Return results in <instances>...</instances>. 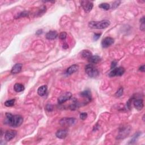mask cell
<instances>
[{"instance_id":"1","label":"cell","mask_w":145,"mask_h":145,"mask_svg":"<svg viewBox=\"0 0 145 145\" xmlns=\"http://www.w3.org/2000/svg\"><path fill=\"white\" fill-rule=\"evenodd\" d=\"M23 118L20 115H13L10 113L5 115L4 123L13 128H17L22 124Z\"/></svg>"},{"instance_id":"2","label":"cell","mask_w":145,"mask_h":145,"mask_svg":"<svg viewBox=\"0 0 145 145\" xmlns=\"http://www.w3.org/2000/svg\"><path fill=\"white\" fill-rule=\"evenodd\" d=\"M110 22L108 20L101 21H91L88 23V27L94 29H104L110 25Z\"/></svg>"},{"instance_id":"3","label":"cell","mask_w":145,"mask_h":145,"mask_svg":"<svg viewBox=\"0 0 145 145\" xmlns=\"http://www.w3.org/2000/svg\"><path fill=\"white\" fill-rule=\"evenodd\" d=\"M85 72L90 77L96 78L99 74V72L97 69L92 64H88L85 66Z\"/></svg>"},{"instance_id":"4","label":"cell","mask_w":145,"mask_h":145,"mask_svg":"<svg viewBox=\"0 0 145 145\" xmlns=\"http://www.w3.org/2000/svg\"><path fill=\"white\" fill-rule=\"evenodd\" d=\"M125 72V69L123 67H118L115 68L109 73V77H118V76H121L124 74Z\"/></svg>"},{"instance_id":"5","label":"cell","mask_w":145,"mask_h":145,"mask_svg":"<svg viewBox=\"0 0 145 145\" xmlns=\"http://www.w3.org/2000/svg\"><path fill=\"white\" fill-rule=\"evenodd\" d=\"M75 122V118L73 117H65L60 121V124L64 126H70Z\"/></svg>"},{"instance_id":"6","label":"cell","mask_w":145,"mask_h":145,"mask_svg":"<svg viewBox=\"0 0 145 145\" xmlns=\"http://www.w3.org/2000/svg\"><path fill=\"white\" fill-rule=\"evenodd\" d=\"M81 4L84 11L86 13L90 12L94 6L93 2L89 1H81Z\"/></svg>"},{"instance_id":"7","label":"cell","mask_w":145,"mask_h":145,"mask_svg":"<svg viewBox=\"0 0 145 145\" xmlns=\"http://www.w3.org/2000/svg\"><path fill=\"white\" fill-rule=\"evenodd\" d=\"M72 97V94L69 92H67L64 94H62L61 95L59 96L58 98V103L60 104H62L66 102H67L69 100H70Z\"/></svg>"},{"instance_id":"8","label":"cell","mask_w":145,"mask_h":145,"mask_svg":"<svg viewBox=\"0 0 145 145\" xmlns=\"http://www.w3.org/2000/svg\"><path fill=\"white\" fill-rule=\"evenodd\" d=\"M114 39L110 38V37H107V38L103 39L102 41V46L103 48H107L108 47H110V46L114 43Z\"/></svg>"},{"instance_id":"9","label":"cell","mask_w":145,"mask_h":145,"mask_svg":"<svg viewBox=\"0 0 145 145\" xmlns=\"http://www.w3.org/2000/svg\"><path fill=\"white\" fill-rule=\"evenodd\" d=\"M17 131L14 130H8L5 133V139L7 141H10L16 136Z\"/></svg>"},{"instance_id":"10","label":"cell","mask_w":145,"mask_h":145,"mask_svg":"<svg viewBox=\"0 0 145 145\" xmlns=\"http://www.w3.org/2000/svg\"><path fill=\"white\" fill-rule=\"evenodd\" d=\"M68 134V131L66 129H62L57 130L56 133V136L58 138L60 139H64L67 137Z\"/></svg>"},{"instance_id":"11","label":"cell","mask_w":145,"mask_h":145,"mask_svg":"<svg viewBox=\"0 0 145 145\" xmlns=\"http://www.w3.org/2000/svg\"><path fill=\"white\" fill-rule=\"evenodd\" d=\"M134 106L138 110H141L143 108V101L142 99H136L133 102Z\"/></svg>"},{"instance_id":"12","label":"cell","mask_w":145,"mask_h":145,"mask_svg":"<svg viewBox=\"0 0 145 145\" xmlns=\"http://www.w3.org/2000/svg\"><path fill=\"white\" fill-rule=\"evenodd\" d=\"M79 69V66L78 65H73L72 66H70V67H69L68 68V69L66 72V73L68 75H70L73 74V73H74L75 72H77Z\"/></svg>"},{"instance_id":"13","label":"cell","mask_w":145,"mask_h":145,"mask_svg":"<svg viewBox=\"0 0 145 145\" xmlns=\"http://www.w3.org/2000/svg\"><path fill=\"white\" fill-rule=\"evenodd\" d=\"M23 67V65L22 64L20 63H17V64H15L12 69L11 73L12 74H18L21 72L22 69Z\"/></svg>"},{"instance_id":"14","label":"cell","mask_w":145,"mask_h":145,"mask_svg":"<svg viewBox=\"0 0 145 145\" xmlns=\"http://www.w3.org/2000/svg\"><path fill=\"white\" fill-rule=\"evenodd\" d=\"M58 36V34L56 31H50L46 34V37L48 40H54Z\"/></svg>"},{"instance_id":"15","label":"cell","mask_w":145,"mask_h":145,"mask_svg":"<svg viewBox=\"0 0 145 145\" xmlns=\"http://www.w3.org/2000/svg\"><path fill=\"white\" fill-rule=\"evenodd\" d=\"M88 61L91 64H98L101 61V58L99 56H92L88 59Z\"/></svg>"},{"instance_id":"16","label":"cell","mask_w":145,"mask_h":145,"mask_svg":"<svg viewBox=\"0 0 145 145\" xmlns=\"http://www.w3.org/2000/svg\"><path fill=\"white\" fill-rule=\"evenodd\" d=\"M80 95L82 97H84V98H86L87 99L88 102L90 101L92 99L91 93L90 91L88 90H86L82 91V93H81Z\"/></svg>"},{"instance_id":"17","label":"cell","mask_w":145,"mask_h":145,"mask_svg":"<svg viewBox=\"0 0 145 145\" xmlns=\"http://www.w3.org/2000/svg\"><path fill=\"white\" fill-rule=\"evenodd\" d=\"M47 91V86L46 85H44L40 87L38 89V94L40 96H43L46 94Z\"/></svg>"},{"instance_id":"18","label":"cell","mask_w":145,"mask_h":145,"mask_svg":"<svg viewBox=\"0 0 145 145\" xmlns=\"http://www.w3.org/2000/svg\"><path fill=\"white\" fill-rule=\"evenodd\" d=\"M81 56L83 58H84V59H88L90 57H91L92 56H93V54H92V52L91 51H90L89 50L85 49L82 51Z\"/></svg>"},{"instance_id":"19","label":"cell","mask_w":145,"mask_h":145,"mask_svg":"<svg viewBox=\"0 0 145 145\" xmlns=\"http://www.w3.org/2000/svg\"><path fill=\"white\" fill-rule=\"evenodd\" d=\"M14 90L15 92H17V93H20V92L24 91L25 87L22 84L16 83L15 84V85L14 86Z\"/></svg>"},{"instance_id":"20","label":"cell","mask_w":145,"mask_h":145,"mask_svg":"<svg viewBox=\"0 0 145 145\" xmlns=\"http://www.w3.org/2000/svg\"><path fill=\"white\" fill-rule=\"evenodd\" d=\"M15 102V99H13L11 100H9V101H7L5 102V105L6 107H12L14 105Z\"/></svg>"},{"instance_id":"21","label":"cell","mask_w":145,"mask_h":145,"mask_svg":"<svg viewBox=\"0 0 145 145\" xmlns=\"http://www.w3.org/2000/svg\"><path fill=\"white\" fill-rule=\"evenodd\" d=\"M99 7L104 10H108L110 8V5L107 3H102L99 5Z\"/></svg>"},{"instance_id":"22","label":"cell","mask_w":145,"mask_h":145,"mask_svg":"<svg viewBox=\"0 0 145 145\" xmlns=\"http://www.w3.org/2000/svg\"><path fill=\"white\" fill-rule=\"evenodd\" d=\"M129 133V130H128V128H125L120 131V134L118 137H121V138H124L123 136H124V134L126 133V134H128Z\"/></svg>"},{"instance_id":"23","label":"cell","mask_w":145,"mask_h":145,"mask_svg":"<svg viewBox=\"0 0 145 145\" xmlns=\"http://www.w3.org/2000/svg\"><path fill=\"white\" fill-rule=\"evenodd\" d=\"M139 135H140V133H137L136 134H135V135H134L133 137V138L131 139L130 142L129 143H133L134 142H136V141L137 139V138H138Z\"/></svg>"},{"instance_id":"24","label":"cell","mask_w":145,"mask_h":145,"mask_svg":"<svg viewBox=\"0 0 145 145\" xmlns=\"http://www.w3.org/2000/svg\"><path fill=\"white\" fill-rule=\"evenodd\" d=\"M66 37H67V34L65 32H62L61 33H60V34L59 35V38L62 40H65Z\"/></svg>"},{"instance_id":"25","label":"cell","mask_w":145,"mask_h":145,"mask_svg":"<svg viewBox=\"0 0 145 145\" xmlns=\"http://www.w3.org/2000/svg\"><path fill=\"white\" fill-rule=\"evenodd\" d=\"M123 94V88L121 87L118 90V91L116 92V93L115 94V95L117 97H120L122 96Z\"/></svg>"},{"instance_id":"26","label":"cell","mask_w":145,"mask_h":145,"mask_svg":"<svg viewBox=\"0 0 145 145\" xmlns=\"http://www.w3.org/2000/svg\"><path fill=\"white\" fill-rule=\"evenodd\" d=\"M87 117V113L86 112H82L80 114V118L81 120H85Z\"/></svg>"},{"instance_id":"27","label":"cell","mask_w":145,"mask_h":145,"mask_svg":"<svg viewBox=\"0 0 145 145\" xmlns=\"http://www.w3.org/2000/svg\"><path fill=\"white\" fill-rule=\"evenodd\" d=\"M120 1H115V2H113V4L112 6V9H116L117 7L119 6V5L120 4Z\"/></svg>"},{"instance_id":"28","label":"cell","mask_w":145,"mask_h":145,"mask_svg":"<svg viewBox=\"0 0 145 145\" xmlns=\"http://www.w3.org/2000/svg\"><path fill=\"white\" fill-rule=\"evenodd\" d=\"M28 12H24L20 13L19 14V15H18V18H20V17H27L28 15Z\"/></svg>"},{"instance_id":"29","label":"cell","mask_w":145,"mask_h":145,"mask_svg":"<svg viewBox=\"0 0 145 145\" xmlns=\"http://www.w3.org/2000/svg\"><path fill=\"white\" fill-rule=\"evenodd\" d=\"M101 34H95L94 37H93V39L95 41H96L98 40V39L100 38V37H101Z\"/></svg>"},{"instance_id":"30","label":"cell","mask_w":145,"mask_h":145,"mask_svg":"<svg viewBox=\"0 0 145 145\" xmlns=\"http://www.w3.org/2000/svg\"><path fill=\"white\" fill-rule=\"evenodd\" d=\"M117 65V62L116 61H113L111 64V66H110V68H111V69H113L115 68L116 66Z\"/></svg>"},{"instance_id":"31","label":"cell","mask_w":145,"mask_h":145,"mask_svg":"<svg viewBox=\"0 0 145 145\" xmlns=\"http://www.w3.org/2000/svg\"><path fill=\"white\" fill-rule=\"evenodd\" d=\"M43 34V30H39L36 31V34L37 35H40L41 34Z\"/></svg>"},{"instance_id":"32","label":"cell","mask_w":145,"mask_h":145,"mask_svg":"<svg viewBox=\"0 0 145 145\" xmlns=\"http://www.w3.org/2000/svg\"><path fill=\"white\" fill-rule=\"evenodd\" d=\"M139 71H141V72H144V65H143L142 66H141L139 68Z\"/></svg>"},{"instance_id":"33","label":"cell","mask_w":145,"mask_h":145,"mask_svg":"<svg viewBox=\"0 0 145 145\" xmlns=\"http://www.w3.org/2000/svg\"><path fill=\"white\" fill-rule=\"evenodd\" d=\"M68 48H69V46L66 43H65L64 44H63V48L65 49H66Z\"/></svg>"},{"instance_id":"34","label":"cell","mask_w":145,"mask_h":145,"mask_svg":"<svg viewBox=\"0 0 145 145\" xmlns=\"http://www.w3.org/2000/svg\"><path fill=\"white\" fill-rule=\"evenodd\" d=\"M141 24H144V17H143L140 19Z\"/></svg>"}]
</instances>
